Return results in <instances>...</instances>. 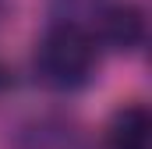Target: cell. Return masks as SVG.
<instances>
[{
  "label": "cell",
  "mask_w": 152,
  "mask_h": 149,
  "mask_svg": "<svg viewBox=\"0 0 152 149\" xmlns=\"http://www.w3.org/2000/svg\"><path fill=\"white\" fill-rule=\"evenodd\" d=\"M96 71V39L81 21H53L36 46V74L46 89L75 92Z\"/></svg>",
  "instance_id": "6da1fadb"
},
{
  "label": "cell",
  "mask_w": 152,
  "mask_h": 149,
  "mask_svg": "<svg viewBox=\"0 0 152 149\" xmlns=\"http://www.w3.org/2000/svg\"><path fill=\"white\" fill-rule=\"evenodd\" d=\"M92 14H96L92 39H99L103 46L117 53H131L145 43V11L134 0H106Z\"/></svg>",
  "instance_id": "7a4b0ae2"
},
{
  "label": "cell",
  "mask_w": 152,
  "mask_h": 149,
  "mask_svg": "<svg viewBox=\"0 0 152 149\" xmlns=\"http://www.w3.org/2000/svg\"><path fill=\"white\" fill-rule=\"evenodd\" d=\"M149 139H152V117L142 103H124L110 117L106 149H149Z\"/></svg>",
  "instance_id": "3957f363"
},
{
  "label": "cell",
  "mask_w": 152,
  "mask_h": 149,
  "mask_svg": "<svg viewBox=\"0 0 152 149\" xmlns=\"http://www.w3.org/2000/svg\"><path fill=\"white\" fill-rule=\"evenodd\" d=\"M71 146V128L57 117H32L14 131V149H64Z\"/></svg>",
  "instance_id": "277c9868"
},
{
  "label": "cell",
  "mask_w": 152,
  "mask_h": 149,
  "mask_svg": "<svg viewBox=\"0 0 152 149\" xmlns=\"http://www.w3.org/2000/svg\"><path fill=\"white\" fill-rule=\"evenodd\" d=\"M50 4H53L57 21H78L85 11H96L99 7V0H50Z\"/></svg>",
  "instance_id": "5b68a950"
},
{
  "label": "cell",
  "mask_w": 152,
  "mask_h": 149,
  "mask_svg": "<svg viewBox=\"0 0 152 149\" xmlns=\"http://www.w3.org/2000/svg\"><path fill=\"white\" fill-rule=\"evenodd\" d=\"M11 82H14V78H11V71H7V68H4V64H0V89H7V85H11Z\"/></svg>",
  "instance_id": "8992f818"
},
{
  "label": "cell",
  "mask_w": 152,
  "mask_h": 149,
  "mask_svg": "<svg viewBox=\"0 0 152 149\" xmlns=\"http://www.w3.org/2000/svg\"><path fill=\"white\" fill-rule=\"evenodd\" d=\"M4 14H7V0H0V21H4Z\"/></svg>",
  "instance_id": "52a82bcc"
}]
</instances>
